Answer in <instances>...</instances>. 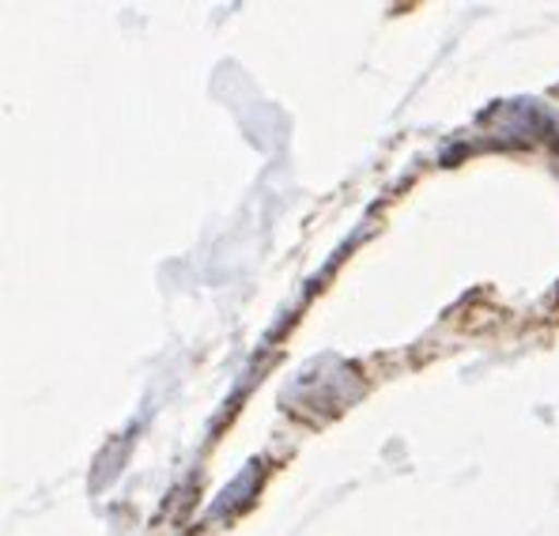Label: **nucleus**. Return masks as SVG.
<instances>
[]
</instances>
